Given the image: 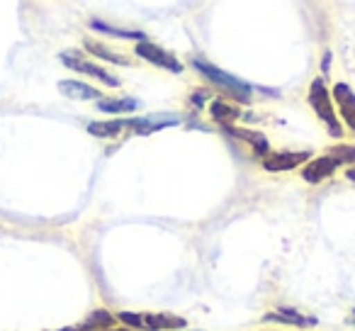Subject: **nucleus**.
I'll use <instances>...</instances> for the list:
<instances>
[{"mask_svg": "<svg viewBox=\"0 0 355 331\" xmlns=\"http://www.w3.org/2000/svg\"><path fill=\"white\" fill-rule=\"evenodd\" d=\"M190 64H193V69L198 71L202 78H207L214 88H219L222 93H227L229 98L239 100V103H243V105L251 103V90H253L251 83H246V80L239 78V76L229 74V71L217 69V66L209 64V61L202 59V56H193Z\"/></svg>", "mask_w": 355, "mask_h": 331, "instance_id": "f257e3e1", "label": "nucleus"}, {"mask_svg": "<svg viewBox=\"0 0 355 331\" xmlns=\"http://www.w3.org/2000/svg\"><path fill=\"white\" fill-rule=\"evenodd\" d=\"M114 316L132 331H180L188 326L183 316L168 312H119Z\"/></svg>", "mask_w": 355, "mask_h": 331, "instance_id": "f03ea898", "label": "nucleus"}, {"mask_svg": "<svg viewBox=\"0 0 355 331\" xmlns=\"http://www.w3.org/2000/svg\"><path fill=\"white\" fill-rule=\"evenodd\" d=\"M306 100H309V108L314 110L316 117L326 124V132H329V137L338 139V142H340V137H343V127H340V122H338L334 100H331V90L326 88L324 78H319V76H316V78L311 80Z\"/></svg>", "mask_w": 355, "mask_h": 331, "instance_id": "7ed1b4c3", "label": "nucleus"}, {"mask_svg": "<svg viewBox=\"0 0 355 331\" xmlns=\"http://www.w3.org/2000/svg\"><path fill=\"white\" fill-rule=\"evenodd\" d=\"M59 59H61V64H66L71 71H78V74L90 76V78L105 83L107 88H119V83H122L114 74H110V71H105L103 66H98V64H93V61L85 59L83 51H76V49L64 51V54H59Z\"/></svg>", "mask_w": 355, "mask_h": 331, "instance_id": "20e7f679", "label": "nucleus"}, {"mask_svg": "<svg viewBox=\"0 0 355 331\" xmlns=\"http://www.w3.org/2000/svg\"><path fill=\"white\" fill-rule=\"evenodd\" d=\"M134 54H137L139 59L148 61V64L158 66V69H163V71H171V74H183V61L175 59L171 51H166L163 46L153 44V42H139V44L134 46Z\"/></svg>", "mask_w": 355, "mask_h": 331, "instance_id": "39448f33", "label": "nucleus"}, {"mask_svg": "<svg viewBox=\"0 0 355 331\" xmlns=\"http://www.w3.org/2000/svg\"><path fill=\"white\" fill-rule=\"evenodd\" d=\"M306 161H311V151H270L261 158V166L268 173H285V171L302 169Z\"/></svg>", "mask_w": 355, "mask_h": 331, "instance_id": "423d86ee", "label": "nucleus"}, {"mask_svg": "<svg viewBox=\"0 0 355 331\" xmlns=\"http://www.w3.org/2000/svg\"><path fill=\"white\" fill-rule=\"evenodd\" d=\"M124 122H127V129H132L134 134H153L166 127L183 124V117H180V114L158 112V114H144V117H127Z\"/></svg>", "mask_w": 355, "mask_h": 331, "instance_id": "0eeeda50", "label": "nucleus"}, {"mask_svg": "<svg viewBox=\"0 0 355 331\" xmlns=\"http://www.w3.org/2000/svg\"><path fill=\"white\" fill-rule=\"evenodd\" d=\"M331 100H334L336 114H340L345 127L355 134V90L348 83H336L331 90Z\"/></svg>", "mask_w": 355, "mask_h": 331, "instance_id": "6e6552de", "label": "nucleus"}, {"mask_svg": "<svg viewBox=\"0 0 355 331\" xmlns=\"http://www.w3.org/2000/svg\"><path fill=\"white\" fill-rule=\"evenodd\" d=\"M263 319L277 321V324H285V326H295V329H314V326H319L316 316L302 314L300 309H295V307H290V305H277V309L268 312Z\"/></svg>", "mask_w": 355, "mask_h": 331, "instance_id": "1a4fd4ad", "label": "nucleus"}, {"mask_svg": "<svg viewBox=\"0 0 355 331\" xmlns=\"http://www.w3.org/2000/svg\"><path fill=\"white\" fill-rule=\"evenodd\" d=\"M338 169H340L338 161L331 158L329 153H324V156L311 158V161H306L304 166H302V178L311 185H319V183H324V180H329Z\"/></svg>", "mask_w": 355, "mask_h": 331, "instance_id": "9d476101", "label": "nucleus"}, {"mask_svg": "<svg viewBox=\"0 0 355 331\" xmlns=\"http://www.w3.org/2000/svg\"><path fill=\"white\" fill-rule=\"evenodd\" d=\"M224 132L229 134V137L239 139V142H246L251 144V148L256 151V156H268L270 153V142H268V137L261 132V129H239V127H224Z\"/></svg>", "mask_w": 355, "mask_h": 331, "instance_id": "9b49d317", "label": "nucleus"}, {"mask_svg": "<svg viewBox=\"0 0 355 331\" xmlns=\"http://www.w3.org/2000/svg\"><path fill=\"white\" fill-rule=\"evenodd\" d=\"M209 117H212L222 129L234 127V122L241 117V108L227 98H214L212 103H209Z\"/></svg>", "mask_w": 355, "mask_h": 331, "instance_id": "f8f14e48", "label": "nucleus"}, {"mask_svg": "<svg viewBox=\"0 0 355 331\" xmlns=\"http://www.w3.org/2000/svg\"><path fill=\"white\" fill-rule=\"evenodd\" d=\"M59 90L66 95V98L73 100H103V93L95 90L93 85L80 83V80H59Z\"/></svg>", "mask_w": 355, "mask_h": 331, "instance_id": "ddd939ff", "label": "nucleus"}, {"mask_svg": "<svg viewBox=\"0 0 355 331\" xmlns=\"http://www.w3.org/2000/svg\"><path fill=\"white\" fill-rule=\"evenodd\" d=\"M117 324V316L107 309H95L85 316V321L80 326H76V331H107V329H114Z\"/></svg>", "mask_w": 355, "mask_h": 331, "instance_id": "4468645a", "label": "nucleus"}, {"mask_svg": "<svg viewBox=\"0 0 355 331\" xmlns=\"http://www.w3.org/2000/svg\"><path fill=\"white\" fill-rule=\"evenodd\" d=\"M139 105L141 103L137 98H103L95 108L107 114H132L134 110H139Z\"/></svg>", "mask_w": 355, "mask_h": 331, "instance_id": "2eb2a0df", "label": "nucleus"}, {"mask_svg": "<svg viewBox=\"0 0 355 331\" xmlns=\"http://www.w3.org/2000/svg\"><path fill=\"white\" fill-rule=\"evenodd\" d=\"M127 129V122L124 117L117 119H110V122H90L88 124V134L90 137H98V139H114Z\"/></svg>", "mask_w": 355, "mask_h": 331, "instance_id": "dca6fc26", "label": "nucleus"}, {"mask_svg": "<svg viewBox=\"0 0 355 331\" xmlns=\"http://www.w3.org/2000/svg\"><path fill=\"white\" fill-rule=\"evenodd\" d=\"M90 27L107 37H117V40H132V42H148L146 32H139V30H119V27H112L107 22H100V20H90Z\"/></svg>", "mask_w": 355, "mask_h": 331, "instance_id": "f3484780", "label": "nucleus"}, {"mask_svg": "<svg viewBox=\"0 0 355 331\" xmlns=\"http://www.w3.org/2000/svg\"><path fill=\"white\" fill-rule=\"evenodd\" d=\"M83 46L93 56H98V59H103V61H110V64H114V66H129V64H132V61H129L127 56L117 54L114 49H110V46L100 44V42H95V40H85Z\"/></svg>", "mask_w": 355, "mask_h": 331, "instance_id": "a211bd4d", "label": "nucleus"}, {"mask_svg": "<svg viewBox=\"0 0 355 331\" xmlns=\"http://www.w3.org/2000/svg\"><path fill=\"white\" fill-rule=\"evenodd\" d=\"M326 153L336 158L338 166H355V144H336Z\"/></svg>", "mask_w": 355, "mask_h": 331, "instance_id": "6ab92c4d", "label": "nucleus"}, {"mask_svg": "<svg viewBox=\"0 0 355 331\" xmlns=\"http://www.w3.org/2000/svg\"><path fill=\"white\" fill-rule=\"evenodd\" d=\"M205 100H207V93H205L202 88L195 90V93L190 95V103L195 105V110H202V108H205Z\"/></svg>", "mask_w": 355, "mask_h": 331, "instance_id": "aec40b11", "label": "nucleus"}, {"mask_svg": "<svg viewBox=\"0 0 355 331\" xmlns=\"http://www.w3.org/2000/svg\"><path fill=\"white\" fill-rule=\"evenodd\" d=\"M331 61H334V54H331V51L326 49L324 56H321V78L331 74Z\"/></svg>", "mask_w": 355, "mask_h": 331, "instance_id": "412c9836", "label": "nucleus"}, {"mask_svg": "<svg viewBox=\"0 0 355 331\" xmlns=\"http://www.w3.org/2000/svg\"><path fill=\"white\" fill-rule=\"evenodd\" d=\"M345 178H348L350 183H355V166L353 169H345Z\"/></svg>", "mask_w": 355, "mask_h": 331, "instance_id": "4be33fe9", "label": "nucleus"}, {"mask_svg": "<svg viewBox=\"0 0 355 331\" xmlns=\"http://www.w3.org/2000/svg\"><path fill=\"white\" fill-rule=\"evenodd\" d=\"M107 331H132V329H127V326H119V329H107Z\"/></svg>", "mask_w": 355, "mask_h": 331, "instance_id": "5701e85b", "label": "nucleus"}, {"mask_svg": "<svg viewBox=\"0 0 355 331\" xmlns=\"http://www.w3.org/2000/svg\"><path fill=\"white\" fill-rule=\"evenodd\" d=\"M56 331H76V326H66V329H56Z\"/></svg>", "mask_w": 355, "mask_h": 331, "instance_id": "b1692460", "label": "nucleus"}, {"mask_svg": "<svg viewBox=\"0 0 355 331\" xmlns=\"http://www.w3.org/2000/svg\"><path fill=\"white\" fill-rule=\"evenodd\" d=\"M180 331H188V329H180ZM193 331H200V329H193Z\"/></svg>", "mask_w": 355, "mask_h": 331, "instance_id": "393cba45", "label": "nucleus"}, {"mask_svg": "<svg viewBox=\"0 0 355 331\" xmlns=\"http://www.w3.org/2000/svg\"><path fill=\"white\" fill-rule=\"evenodd\" d=\"M353 319H355V307H353Z\"/></svg>", "mask_w": 355, "mask_h": 331, "instance_id": "a878e982", "label": "nucleus"}]
</instances>
